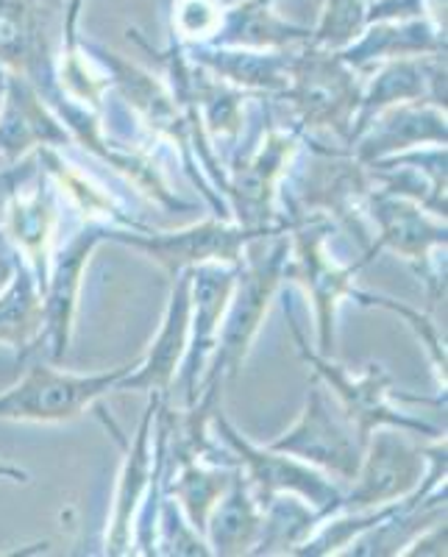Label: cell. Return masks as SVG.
<instances>
[{"label": "cell", "mask_w": 448, "mask_h": 557, "mask_svg": "<svg viewBox=\"0 0 448 557\" xmlns=\"http://www.w3.org/2000/svg\"><path fill=\"white\" fill-rule=\"evenodd\" d=\"M287 251H290V240L285 235H278L276 246L267 253H262L257 260L242 257L240 268H237V278H234L226 315H223L221 323L215 355H212V368L203 371L198 396H215V399H221L223 380H234V376L240 374L242 362H246L248 351H251V343L257 341L259 330H262L267 307H271L278 285L285 282Z\"/></svg>", "instance_id": "6da1fadb"}, {"label": "cell", "mask_w": 448, "mask_h": 557, "mask_svg": "<svg viewBox=\"0 0 448 557\" xmlns=\"http://www.w3.org/2000/svg\"><path fill=\"white\" fill-rule=\"evenodd\" d=\"M360 76L340 53L303 42L293 48L290 82L278 98L296 109L298 132H332L348 146L365 89Z\"/></svg>", "instance_id": "7a4b0ae2"}, {"label": "cell", "mask_w": 448, "mask_h": 557, "mask_svg": "<svg viewBox=\"0 0 448 557\" xmlns=\"http://www.w3.org/2000/svg\"><path fill=\"white\" fill-rule=\"evenodd\" d=\"M26 374L17 385L0 393V421H34V424H62L82 416L84 410L117 391L121 380L132 374L139 360L117 366L101 374H70L59 371L57 362H45L42 351L23 357Z\"/></svg>", "instance_id": "3957f363"}, {"label": "cell", "mask_w": 448, "mask_h": 557, "mask_svg": "<svg viewBox=\"0 0 448 557\" xmlns=\"http://www.w3.org/2000/svg\"><path fill=\"white\" fill-rule=\"evenodd\" d=\"M287 323H290V332L293 337H296L301 360L312 368V374L326 385V391H332V396L340 401V412L346 416L351 430L357 432L362 446H365V441L371 437V432L379 430V426H396V430L401 432H418V435L432 437L443 435L437 426L426 424L421 418L407 416V412L396 410V407L390 405L393 380L379 362H368L362 374H351L346 366H340V362L332 360V357L312 351L307 337H303L301 326H298L293 307L287 310Z\"/></svg>", "instance_id": "277c9868"}, {"label": "cell", "mask_w": 448, "mask_h": 557, "mask_svg": "<svg viewBox=\"0 0 448 557\" xmlns=\"http://www.w3.org/2000/svg\"><path fill=\"white\" fill-rule=\"evenodd\" d=\"M290 251L285 262L287 282H298L307 287V293L315 301L318 315V355L335 357V321L337 307L343 298H351L353 276L373 257H357L353 262H337L328 257L326 237L332 232V218L318 215V212H298L290 223Z\"/></svg>", "instance_id": "5b68a950"}, {"label": "cell", "mask_w": 448, "mask_h": 557, "mask_svg": "<svg viewBox=\"0 0 448 557\" xmlns=\"http://www.w3.org/2000/svg\"><path fill=\"white\" fill-rule=\"evenodd\" d=\"M278 237L271 228H248L240 223H232L228 218H207L201 223H192L178 232H164L157 235L151 228L146 232H123V228H109V240L132 246L151 257L167 276H178L190 268L221 262V265H240L242 253L257 240Z\"/></svg>", "instance_id": "8992f818"}, {"label": "cell", "mask_w": 448, "mask_h": 557, "mask_svg": "<svg viewBox=\"0 0 448 557\" xmlns=\"http://www.w3.org/2000/svg\"><path fill=\"white\" fill-rule=\"evenodd\" d=\"M298 146H301L298 128L271 126L253 151L237 153L223 184V198L234 212V223L287 235L290 223L276 212V196Z\"/></svg>", "instance_id": "52a82bcc"}, {"label": "cell", "mask_w": 448, "mask_h": 557, "mask_svg": "<svg viewBox=\"0 0 448 557\" xmlns=\"http://www.w3.org/2000/svg\"><path fill=\"white\" fill-rule=\"evenodd\" d=\"M365 212L376 226L373 246L376 251H396L412 271L423 278L430 305L435 307L446 296V260H437V248H446L448 228L443 218L430 215L421 203L390 193L371 190L365 198Z\"/></svg>", "instance_id": "ba28073f"}, {"label": "cell", "mask_w": 448, "mask_h": 557, "mask_svg": "<svg viewBox=\"0 0 448 557\" xmlns=\"http://www.w3.org/2000/svg\"><path fill=\"white\" fill-rule=\"evenodd\" d=\"M209 424L215 426L217 435L234 451V462H237V469L242 471V476L251 485L259 507H265L276 494H296L303 502H310L323 516H332L340 510V485L328 480L326 474H321L315 466L298 460V457L285 455V451H273L267 446L265 449L253 446L251 441H246L240 432L234 430V424L223 416L221 407H215V412L209 416Z\"/></svg>", "instance_id": "9c48e42d"}, {"label": "cell", "mask_w": 448, "mask_h": 557, "mask_svg": "<svg viewBox=\"0 0 448 557\" xmlns=\"http://www.w3.org/2000/svg\"><path fill=\"white\" fill-rule=\"evenodd\" d=\"M267 449L285 451V455L310 462V466L326 471V474L351 482L357 469H360L365 446L360 444V437L351 430L346 416L335 412L326 385L312 374L301 418H298L293 430H287L273 444H267Z\"/></svg>", "instance_id": "30bf717a"}, {"label": "cell", "mask_w": 448, "mask_h": 557, "mask_svg": "<svg viewBox=\"0 0 448 557\" xmlns=\"http://www.w3.org/2000/svg\"><path fill=\"white\" fill-rule=\"evenodd\" d=\"M162 396L151 393L142 421H139L134 441L126 444V460H123L121 480H117V491H114V507L112 519H109L107 532V555H132L134 546V524H137L139 505L146 502L151 482L162 476L164 460H167V426L159 421V430L153 432L157 424V412L162 407Z\"/></svg>", "instance_id": "8fae6325"}, {"label": "cell", "mask_w": 448, "mask_h": 557, "mask_svg": "<svg viewBox=\"0 0 448 557\" xmlns=\"http://www.w3.org/2000/svg\"><path fill=\"white\" fill-rule=\"evenodd\" d=\"M426 476V455L396 426H379L365 441L353 487L343 494L340 510H373L405 499ZM337 510V513H340Z\"/></svg>", "instance_id": "7c38bea8"}, {"label": "cell", "mask_w": 448, "mask_h": 557, "mask_svg": "<svg viewBox=\"0 0 448 557\" xmlns=\"http://www.w3.org/2000/svg\"><path fill=\"white\" fill-rule=\"evenodd\" d=\"M109 223L89 221L82 232L70 237L59 251H53L48 282H45V326L37 351H42L51 362H62L67 357L73 321H76L78 296H82V278L89 257L98 243L109 240Z\"/></svg>", "instance_id": "4fadbf2b"}, {"label": "cell", "mask_w": 448, "mask_h": 557, "mask_svg": "<svg viewBox=\"0 0 448 557\" xmlns=\"http://www.w3.org/2000/svg\"><path fill=\"white\" fill-rule=\"evenodd\" d=\"M237 268L240 265H221V262L192 268L190 341H187V355H184L176 376V382H182L187 407L198 401V385H201V376L207 371V362L215 355L221 323L223 315H226L228 298H232L234 278H237Z\"/></svg>", "instance_id": "5bb4252c"}, {"label": "cell", "mask_w": 448, "mask_h": 557, "mask_svg": "<svg viewBox=\"0 0 448 557\" xmlns=\"http://www.w3.org/2000/svg\"><path fill=\"white\" fill-rule=\"evenodd\" d=\"M373 82L362 89V103L353 121L351 143L362 128L385 109L398 103H435L446 109V53L407 57L382 62L373 67ZM348 143V146H351Z\"/></svg>", "instance_id": "9a60e30c"}, {"label": "cell", "mask_w": 448, "mask_h": 557, "mask_svg": "<svg viewBox=\"0 0 448 557\" xmlns=\"http://www.w3.org/2000/svg\"><path fill=\"white\" fill-rule=\"evenodd\" d=\"M70 143L73 137L48 109L37 87L20 73H7L0 101V162L14 165L39 148H64Z\"/></svg>", "instance_id": "2e32d148"}, {"label": "cell", "mask_w": 448, "mask_h": 557, "mask_svg": "<svg viewBox=\"0 0 448 557\" xmlns=\"http://www.w3.org/2000/svg\"><path fill=\"white\" fill-rule=\"evenodd\" d=\"M84 48L92 57V62L107 70L109 84L121 89V96L132 103L134 112L142 117V123L153 134L167 137L171 143H178L184 148V153H190V123L184 117L182 107L176 103L167 84L159 82L148 70L137 67V64L126 62L117 53L107 51L101 45L84 42Z\"/></svg>", "instance_id": "e0dca14e"}, {"label": "cell", "mask_w": 448, "mask_h": 557, "mask_svg": "<svg viewBox=\"0 0 448 557\" xmlns=\"http://www.w3.org/2000/svg\"><path fill=\"white\" fill-rule=\"evenodd\" d=\"M57 223V187H53L51 178L45 176V171H37L28 182L20 184L14 196L9 198L3 228L17 246L20 257L32 265L42 290L45 282H48V268H51Z\"/></svg>", "instance_id": "ac0fdd59"}, {"label": "cell", "mask_w": 448, "mask_h": 557, "mask_svg": "<svg viewBox=\"0 0 448 557\" xmlns=\"http://www.w3.org/2000/svg\"><path fill=\"white\" fill-rule=\"evenodd\" d=\"M190 285H192V268L173 276L171 298H167V310L162 318V330L153 341L151 351L139 357L137 368L126 374L117 385V391H146L159 393L167 399L173 382L178 376L184 355H187V341H190Z\"/></svg>", "instance_id": "d6986e66"}, {"label": "cell", "mask_w": 448, "mask_h": 557, "mask_svg": "<svg viewBox=\"0 0 448 557\" xmlns=\"http://www.w3.org/2000/svg\"><path fill=\"white\" fill-rule=\"evenodd\" d=\"M446 109L435 103H398L368 123L351 143V157L360 165L421 146H446Z\"/></svg>", "instance_id": "ffe728a7"}, {"label": "cell", "mask_w": 448, "mask_h": 557, "mask_svg": "<svg viewBox=\"0 0 448 557\" xmlns=\"http://www.w3.org/2000/svg\"><path fill=\"white\" fill-rule=\"evenodd\" d=\"M446 53V28L432 14L415 20H385L368 23L365 32L343 48L340 59L357 73H371L382 62L407 57Z\"/></svg>", "instance_id": "44dd1931"}, {"label": "cell", "mask_w": 448, "mask_h": 557, "mask_svg": "<svg viewBox=\"0 0 448 557\" xmlns=\"http://www.w3.org/2000/svg\"><path fill=\"white\" fill-rule=\"evenodd\" d=\"M365 168L371 184L382 187L379 193L410 198L430 215L446 221V146L410 148Z\"/></svg>", "instance_id": "7402d4cb"}, {"label": "cell", "mask_w": 448, "mask_h": 557, "mask_svg": "<svg viewBox=\"0 0 448 557\" xmlns=\"http://www.w3.org/2000/svg\"><path fill=\"white\" fill-rule=\"evenodd\" d=\"M192 62L212 70L232 87L248 96H282L290 82L293 48L287 51H253V48H221V45H190L184 48Z\"/></svg>", "instance_id": "603a6c76"}, {"label": "cell", "mask_w": 448, "mask_h": 557, "mask_svg": "<svg viewBox=\"0 0 448 557\" xmlns=\"http://www.w3.org/2000/svg\"><path fill=\"white\" fill-rule=\"evenodd\" d=\"M276 0H240L223 7L221 28L209 45L221 48H253V51H287L296 45L310 42L312 28H303L278 17Z\"/></svg>", "instance_id": "cb8c5ba5"}, {"label": "cell", "mask_w": 448, "mask_h": 557, "mask_svg": "<svg viewBox=\"0 0 448 557\" xmlns=\"http://www.w3.org/2000/svg\"><path fill=\"white\" fill-rule=\"evenodd\" d=\"M259 530H262V507H259L242 471L237 469L226 494L209 510L203 539H207L212 555H251V549L257 546Z\"/></svg>", "instance_id": "d4e9b609"}, {"label": "cell", "mask_w": 448, "mask_h": 557, "mask_svg": "<svg viewBox=\"0 0 448 557\" xmlns=\"http://www.w3.org/2000/svg\"><path fill=\"white\" fill-rule=\"evenodd\" d=\"M45 326V298L37 276L26 260H20L12 282L0 293V343L14 348L17 362L37 351Z\"/></svg>", "instance_id": "484cf974"}, {"label": "cell", "mask_w": 448, "mask_h": 557, "mask_svg": "<svg viewBox=\"0 0 448 557\" xmlns=\"http://www.w3.org/2000/svg\"><path fill=\"white\" fill-rule=\"evenodd\" d=\"M176 466L178 474L162 491L167 496H176L182 513L203 535L209 510L228 491L234 474H237V466H221V462H209L201 457H190V460H182Z\"/></svg>", "instance_id": "4316f807"}, {"label": "cell", "mask_w": 448, "mask_h": 557, "mask_svg": "<svg viewBox=\"0 0 448 557\" xmlns=\"http://www.w3.org/2000/svg\"><path fill=\"white\" fill-rule=\"evenodd\" d=\"M326 516L296 494H276L262 507V530L251 555H293Z\"/></svg>", "instance_id": "83f0119b"}, {"label": "cell", "mask_w": 448, "mask_h": 557, "mask_svg": "<svg viewBox=\"0 0 448 557\" xmlns=\"http://www.w3.org/2000/svg\"><path fill=\"white\" fill-rule=\"evenodd\" d=\"M37 159H39V168H45V176L53 182V187L67 193V196L73 198V203L82 209L89 221H101V223H109V226H112V223H123V226L134 228V232H146L142 223L123 215L121 209L114 207L112 198H109V193H103L98 184L89 182L87 173L67 165L57 148H39Z\"/></svg>", "instance_id": "f1b7e54d"}, {"label": "cell", "mask_w": 448, "mask_h": 557, "mask_svg": "<svg viewBox=\"0 0 448 557\" xmlns=\"http://www.w3.org/2000/svg\"><path fill=\"white\" fill-rule=\"evenodd\" d=\"M368 3L371 0H326L321 20L312 28L310 45L323 51L340 53L360 37L368 26Z\"/></svg>", "instance_id": "f546056e"}, {"label": "cell", "mask_w": 448, "mask_h": 557, "mask_svg": "<svg viewBox=\"0 0 448 557\" xmlns=\"http://www.w3.org/2000/svg\"><path fill=\"white\" fill-rule=\"evenodd\" d=\"M221 0H171V28L184 48L209 42L221 28Z\"/></svg>", "instance_id": "4dcf8cb0"}, {"label": "cell", "mask_w": 448, "mask_h": 557, "mask_svg": "<svg viewBox=\"0 0 448 557\" xmlns=\"http://www.w3.org/2000/svg\"><path fill=\"white\" fill-rule=\"evenodd\" d=\"M157 527L159 532H162L159 546H164V549H159V555H212L207 539L187 521V516L182 513L178 502H159Z\"/></svg>", "instance_id": "1f68e13d"}, {"label": "cell", "mask_w": 448, "mask_h": 557, "mask_svg": "<svg viewBox=\"0 0 448 557\" xmlns=\"http://www.w3.org/2000/svg\"><path fill=\"white\" fill-rule=\"evenodd\" d=\"M430 0H371L368 3V23H385V20H415L426 17Z\"/></svg>", "instance_id": "d6a6232c"}, {"label": "cell", "mask_w": 448, "mask_h": 557, "mask_svg": "<svg viewBox=\"0 0 448 557\" xmlns=\"http://www.w3.org/2000/svg\"><path fill=\"white\" fill-rule=\"evenodd\" d=\"M37 171H39L37 153L20 159V162H14V165L0 168V221H3V215H7V203L9 198L14 196V190H17L23 182H28Z\"/></svg>", "instance_id": "836d02e7"}, {"label": "cell", "mask_w": 448, "mask_h": 557, "mask_svg": "<svg viewBox=\"0 0 448 557\" xmlns=\"http://www.w3.org/2000/svg\"><path fill=\"white\" fill-rule=\"evenodd\" d=\"M446 519L435 521L432 527H426V530L418 535L415 541H412V549H405V555H432V557H443L446 555Z\"/></svg>", "instance_id": "e575fe53"}, {"label": "cell", "mask_w": 448, "mask_h": 557, "mask_svg": "<svg viewBox=\"0 0 448 557\" xmlns=\"http://www.w3.org/2000/svg\"><path fill=\"white\" fill-rule=\"evenodd\" d=\"M20 260H23V257H20L17 246H14L12 237L7 235V228L0 226V293H3V287H7L9 282H12Z\"/></svg>", "instance_id": "d590c367"}, {"label": "cell", "mask_w": 448, "mask_h": 557, "mask_svg": "<svg viewBox=\"0 0 448 557\" xmlns=\"http://www.w3.org/2000/svg\"><path fill=\"white\" fill-rule=\"evenodd\" d=\"M0 480H12V482H32V474L23 471L20 466H12V462L0 460Z\"/></svg>", "instance_id": "8d00e7d4"}]
</instances>
